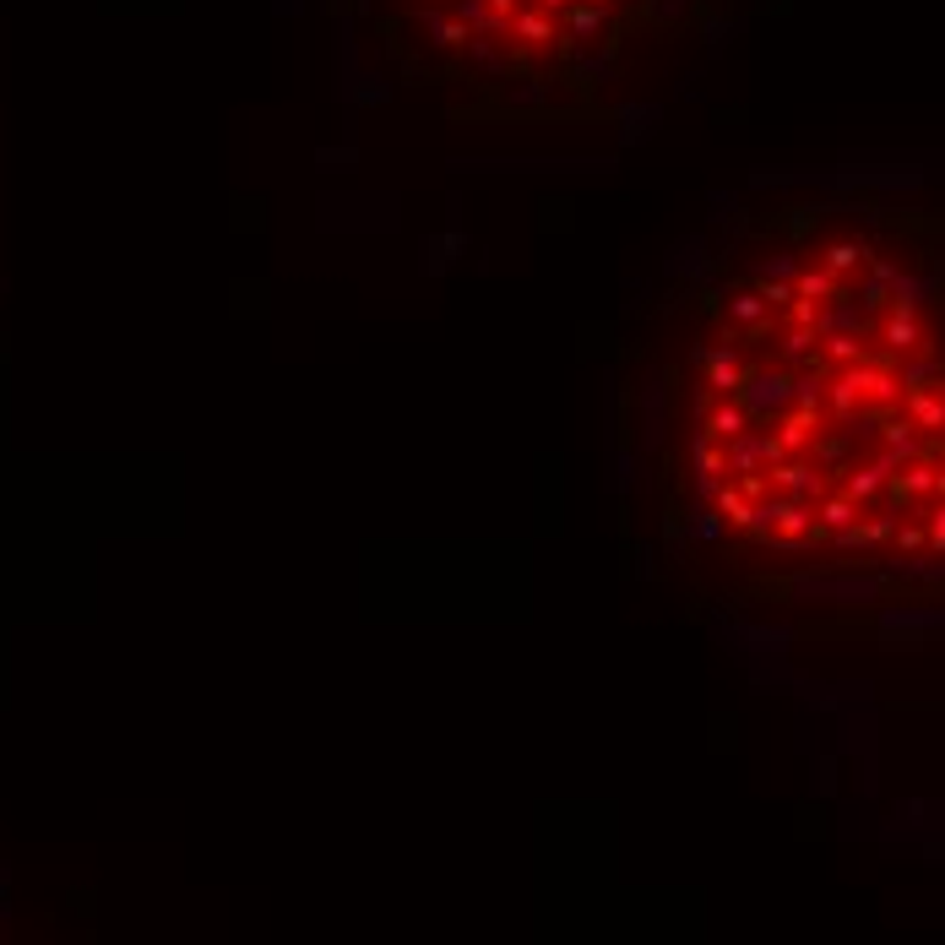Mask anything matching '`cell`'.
Masks as SVG:
<instances>
[{"mask_svg":"<svg viewBox=\"0 0 945 945\" xmlns=\"http://www.w3.org/2000/svg\"><path fill=\"white\" fill-rule=\"evenodd\" d=\"M707 311L739 353L718 483L756 505L750 538L945 582V212L793 201Z\"/></svg>","mask_w":945,"mask_h":945,"instance_id":"6da1fadb","label":"cell"},{"mask_svg":"<svg viewBox=\"0 0 945 945\" xmlns=\"http://www.w3.org/2000/svg\"><path fill=\"white\" fill-rule=\"evenodd\" d=\"M674 0H392L402 38L446 71H468L516 98L593 88L630 27Z\"/></svg>","mask_w":945,"mask_h":945,"instance_id":"7a4b0ae2","label":"cell"}]
</instances>
